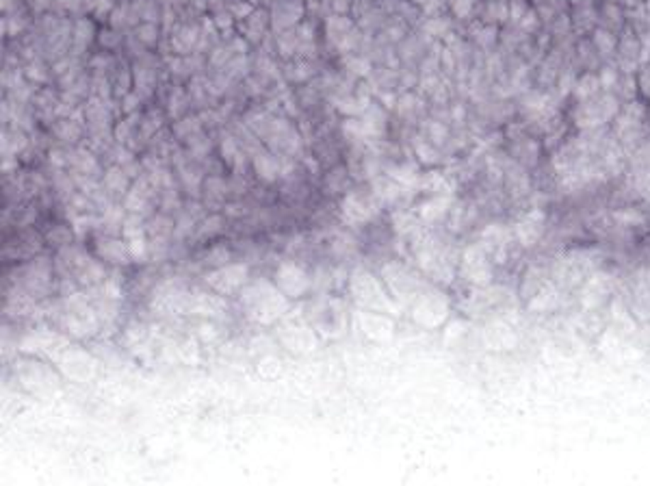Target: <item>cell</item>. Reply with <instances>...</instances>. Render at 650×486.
Segmentation results:
<instances>
[{"label":"cell","instance_id":"obj_1","mask_svg":"<svg viewBox=\"0 0 650 486\" xmlns=\"http://www.w3.org/2000/svg\"><path fill=\"white\" fill-rule=\"evenodd\" d=\"M254 167H256V172H258L262 178H267V180H274V178H276V174H278V165H276V161H274V159H269L267 155L256 157V159H254Z\"/></svg>","mask_w":650,"mask_h":486},{"label":"cell","instance_id":"obj_2","mask_svg":"<svg viewBox=\"0 0 650 486\" xmlns=\"http://www.w3.org/2000/svg\"><path fill=\"white\" fill-rule=\"evenodd\" d=\"M139 40L143 42V44H155L157 42V28L155 26H141L139 28Z\"/></svg>","mask_w":650,"mask_h":486}]
</instances>
